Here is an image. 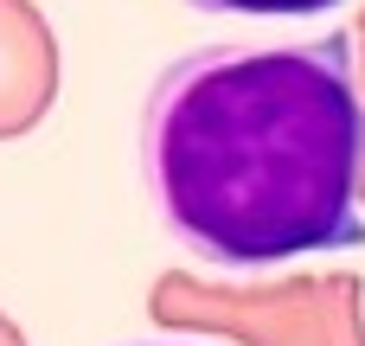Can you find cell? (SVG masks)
Instances as JSON below:
<instances>
[{"mask_svg":"<svg viewBox=\"0 0 365 346\" xmlns=\"http://www.w3.org/2000/svg\"><path fill=\"white\" fill-rule=\"evenodd\" d=\"M128 346H192V340H128Z\"/></svg>","mask_w":365,"mask_h":346,"instance_id":"obj_3","label":"cell"},{"mask_svg":"<svg viewBox=\"0 0 365 346\" xmlns=\"http://www.w3.org/2000/svg\"><path fill=\"white\" fill-rule=\"evenodd\" d=\"M192 13H225V19H308V13H334L346 0H186Z\"/></svg>","mask_w":365,"mask_h":346,"instance_id":"obj_2","label":"cell"},{"mask_svg":"<svg viewBox=\"0 0 365 346\" xmlns=\"http://www.w3.org/2000/svg\"><path fill=\"white\" fill-rule=\"evenodd\" d=\"M167 238L244 276L365 244V83L346 32L180 51L141 103Z\"/></svg>","mask_w":365,"mask_h":346,"instance_id":"obj_1","label":"cell"}]
</instances>
